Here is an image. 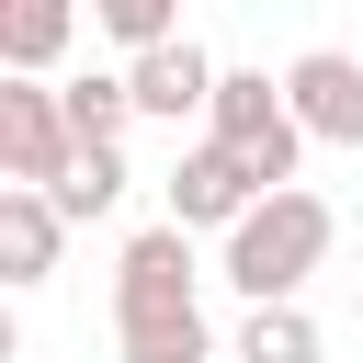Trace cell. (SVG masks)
<instances>
[{
  "instance_id": "12",
  "label": "cell",
  "mask_w": 363,
  "mask_h": 363,
  "mask_svg": "<svg viewBox=\"0 0 363 363\" xmlns=\"http://www.w3.org/2000/svg\"><path fill=\"white\" fill-rule=\"evenodd\" d=\"M125 182H136V170H125V136H91V147L68 159V182H57V204H68V227H91V216H113V204H125Z\"/></svg>"
},
{
  "instance_id": "4",
  "label": "cell",
  "mask_w": 363,
  "mask_h": 363,
  "mask_svg": "<svg viewBox=\"0 0 363 363\" xmlns=\"http://www.w3.org/2000/svg\"><path fill=\"white\" fill-rule=\"evenodd\" d=\"M261 193H272V182H261V170H250L227 136H193V147L170 159V216H182V227H216V238H227V227H238Z\"/></svg>"
},
{
  "instance_id": "1",
  "label": "cell",
  "mask_w": 363,
  "mask_h": 363,
  "mask_svg": "<svg viewBox=\"0 0 363 363\" xmlns=\"http://www.w3.org/2000/svg\"><path fill=\"white\" fill-rule=\"evenodd\" d=\"M329 238H340V216L306 193V182H284V193H261L238 227H227V284L261 306V295H306V272L329 261Z\"/></svg>"
},
{
  "instance_id": "13",
  "label": "cell",
  "mask_w": 363,
  "mask_h": 363,
  "mask_svg": "<svg viewBox=\"0 0 363 363\" xmlns=\"http://www.w3.org/2000/svg\"><path fill=\"white\" fill-rule=\"evenodd\" d=\"M57 102H68L79 147H91V136H125V125H136V79H125V68H79V79H57Z\"/></svg>"
},
{
  "instance_id": "5",
  "label": "cell",
  "mask_w": 363,
  "mask_h": 363,
  "mask_svg": "<svg viewBox=\"0 0 363 363\" xmlns=\"http://www.w3.org/2000/svg\"><path fill=\"white\" fill-rule=\"evenodd\" d=\"M284 102H295V125H306L318 147H363V57L306 45V57L284 68Z\"/></svg>"
},
{
  "instance_id": "11",
  "label": "cell",
  "mask_w": 363,
  "mask_h": 363,
  "mask_svg": "<svg viewBox=\"0 0 363 363\" xmlns=\"http://www.w3.org/2000/svg\"><path fill=\"white\" fill-rule=\"evenodd\" d=\"M238 363H318V318H306V295H261V306L238 318Z\"/></svg>"
},
{
  "instance_id": "14",
  "label": "cell",
  "mask_w": 363,
  "mask_h": 363,
  "mask_svg": "<svg viewBox=\"0 0 363 363\" xmlns=\"http://www.w3.org/2000/svg\"><path fill=\"white\" fill-rule=\"evenodd\" d=\"M91 23L136 57V45H159V34H182V0H91Z\"/></svg>"
},
{
  "instance_id": "9",
  "label": "cell",
  "mask_w": 363,
  "mask_h": 363,
  "mask_svg": "<svg viewBox=\"0 0 363 363\" xmlns=\"http://www.w3.org/2000/svg\"><path fill=\"white\" fill-rule=\"evenodd\" d=\"M113 340H125V363H204V352H216L204 295H193V306H136V318H113Z\"/></svg>"
},
{
  "instance_id": "10",
  "label": "cell",
  "mask_w": 363,
  "mask_h": 363,
  "mask_svg": "<svg viewBox=\"0 0 363 363\" xmlns=\"http://www.w3.org/2000/svg\"><path fill=\"white\" fill-rule=\"evenodd\" d=\"M68 34H79V0H0V68H57L68 57Z\"/></svg>"
},
{
  "instance_id": "6",
  "label": "cell",
  "mask_w": 363,
  "mask_h": 363,
  "mask_svg": "<svg viewBox=\"0 0 363 363\" xmlns=\"http://www.w3.org/2000/svg\"><path fill=\"white\" fill-rule=\"evenodd\" d=\"M125 79H136V113H159V125H193V113L216 102V79H227V68H216L193 34H159V45H136V57H125Z\"/></svg>"
},
{
  "instance_id": "15",
  "label": "cell",
  "mask_w": 363,
  "mask_h": 363,
  "mask_svg": "<svg viewBox=\"0 0 363 363\" xmlns=\"http://www.w3.org/2000/svg\"><path fill=\"white\" fill-rule=\"evenodd\" d=\"M352 318H363V295H352Z\"/></svg>"
},
{
  "instance_id": "8",
  "label": "cell",
  "mask_w": 363,
  "mask_h": 363,
  "mask_svg": "<svg viewBox=\"0 0 363 363\" xmlns=\"http://www.w3.org/2000/svg\"><path fill=\"white\" fill-rule=\"evenodd\" d=\"M57 238H68V204L45 182H0V284H45L57 272Z\"/></svg>"
},
{
  "instance_id": "7",
  "label": "cell",
  "mask_w": 363,
  "mask_h": 363,
  "mask_svg": "<svg viewBox=\"0 0 363 363\" xmlns=\"http://www.w3.org/2000/svg\"><path fill=\"white\" fill-rule=\"evenodd\" d=\"M136 306H193V227H182V216H159V227L125 238V261H113V318H136Z\"/></svg>"
},
{
  "instance_id": "3",
  "label": "cell",
  "mask_w": 363,
  "mask_h": 363,
  "mask_svg": "<svg viewBox=\"0 0 363 363\" xmlns=\"http://www.w3.org/2000/svg\"><path fill=\"white\" fill-rule=\"evenodd\" d=\"M68 159H79V125H68V102H57V79H34V68H0V182H68Z\"/></svg>"
},
{
  "instance_id": "2",
  "label": "cell",
  "mask_w": 363,
  "mask_h": 363,
  "mask_svg": "<svg viewBox=\"0 0 363 363\" xmlns=\"http://www.w3.org/2000/svg\"><path fill=\"white\" fill-rule=\"evenodd\" d=\"M204 136H227L272 193H284V182H295V159L318 147V136L295 125V102H284V79H272V68H227V79H216V102H204Z\"/></svg>"
}]
</instances>
